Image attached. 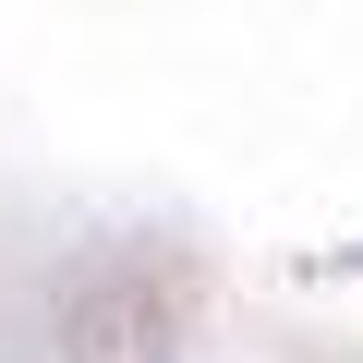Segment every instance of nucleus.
I'll list each match as a JSON object with an SVG mask.
<instances>
[]
</instances>
